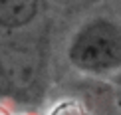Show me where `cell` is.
I'll use <instances>...</instances> for the list:
<instances>
[{
    "mask_svg": "<svg viewBox=\"0 0 121 115\" xmlns=\"http://www.w3.org/2000/svg\"><path fill=\"white\" fill-rule=\"evenodd\" d=\"M69 64L82 73L109 76L121 69V24L111 18H89L75 30L68 46Z\"/></svg>",
    "mask_w": 121,
    "mask_h": 115,
    "instance_id": "1",
    "label": "cell"
},
{
    "mask_svg": "<svg viewBox=\"0 0 121 115\" xmlns=\"http://www.w3.org/2000/svg\"><path fill=\"white\" fill-rule=\"evenodd\" d=\"M40 0H0V28L20 30L36 20Z\"/></svg>",
    "mask_w": 121,
    "mask_h": 115,
    "instance_id": "2",
    "label": "cell"
},
{
    "mask_svg": "<svg viewBox=\"0 0 121 115\" xmlns=\"http://www.w3.org/2000/svg\"><path fill=\"white\" fill-rule=\"evenodd\" d=\"M48 115H91V113L83 103L75 101V99H64V101L56 103Z\"/></svg>",
    "mask_w": 121,
    "mask_h": 115,
    "instance_id": "3",
    "label": "cell"
},
{
    "mask_svg": "<svg viewBox=\"0 0 121 115\" xmlns=\"http://www.w3.org/2000/svg\"><path fill=\"white\" fill-rule=\"evenodd\" d=\"M0 115H12V111H10L4 103H0Z\"/></svg>",
    "mask_w": 121,
    "mask_h": 115,
    "instance_id": "4",
    "label": "cell"
}]
</instances>
